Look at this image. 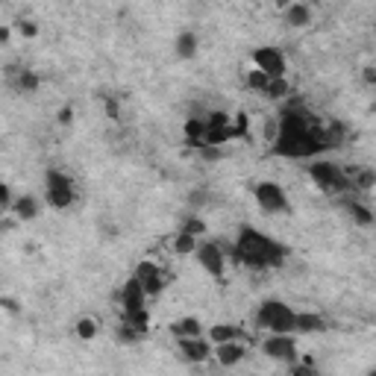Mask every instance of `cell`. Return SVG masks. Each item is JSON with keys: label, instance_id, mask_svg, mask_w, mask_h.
<instances>
[{"label": "cell", "instance_id": "6da1fadb", "mask_svg": "<svg viewBox=\"0 0 376 376\" xmlns=\"http://www.w3.org/2000/svg\"><path fill=\"white\" fill-rule=\"evenodd\" d=\"M326 150L323 133L318 130V121L306 106H285L276 118V135L271 144L273 156L282 159H314Z\"/></svg>", "mask_w": 376, "mask_h": 376}, {"label": "cell", "instance_id": "7a4b0ae2", "mask_svg": "<svg viewBox=\"0 0 376 376\" xmlns=\"http://www.w3.org/2000/svg\"><path fill=\"white\" fill-rule=\"evenodd\" d=\"M232 256L253 271H268V268H280V265L291 256V250L276 239H271L268 232L256 230L250 224H241L239 235H235Z\"/></svg>", "mask_w": 376, "mask_h": 376}, {"label": "cell", "instance_id": "3957f363", "mask_svg": "<svg viewBox=\"0 0 376 376\" xmlns=\"http://www.w3.org/2000/svg\"><path fill=\"white\" fill-rule=\"evenodd\" d=\"M121 312H124L121 321L130 323L135 332L147 335V330H150V314H147V291L142 288V282H138L135 273L124 282V288H121Z\"/></svg>", "mask_w": 376, "mask_h": 376}, {"label": "cell", "instance_id": "277c9868", "mask_svg": "<svg viewBox=\"0 0 376 376\" xmlns=\"http://www.w3.org/2000/svg\"><path fill=\"white\" fill-rule=\"evenodd\" d=\"M306 171H309L312 183L321 188L323 194H347L353 191V183H350V174L344 171L338 162H330V159H314L306 165Z\"/></svg>", "mask_w": 376, "mask_h": 376}, {"label": "cell", "instance_id": "5b68a950", "mask_svg": "<svg viewBox=\"0 0 376 376\" xmlns=\"http://www.w3.org/2000/svg\"><path fill=\"white\" fill-rule=\"evenodd\" d=\"M294 318H297V312L285 300H265L259 303V309L253 314L256 326L265 332H294Z\"/></svg>", "mask_w": 376, "mask_h": 376}, {"label": "cell", "instance_id": "8992f818", "mask_svg": "<svg viewBox=\"0 0 376 376\" xmlns=\"http://www.w3.org/2000/svg\"><path fill=\"white\" fill-rule=\"evenodd\" d=\"M44 200L47 206H53V209H71L77 203V185L74 180L68 176L65 171H59V167H51V171L44 174Z\"/></svg>", "mask_w": 376, "mask_h": 376}, {"label": "cell", "instance_id": "52a82bcc", "mask_svg": "<svg viewBox=\"0 0 376 376\" xmlns=\"http://www.w3.org/2000/svg\"><path fill=\"white\" fill-rule=\"evenodd\" d=\"M253 191V200L259 203V209L265 215H288L291 212V200L288 194H285V188L273 180H259L250 185Z\"/></svg>", "mask_w": 376, "mask_h": 376}, {"label": "cell", "instance_id": "ba28073f", "mask_svg": "<svg viewBox=\"0 0 376 376\" xmlns=\"http://www.w3.org/2000/svg\"><path fill=\"white\" fill-rule=\"evenodd\" d=\"M262 353L273 362H282V364H294L300 359L294 332H268V338L262 341Z\"/></svg>", "mask_w": 376, "mask_h": 376}, {"label": "cell", "instance_id": "9c48e42d", "mask_svg": "<svg viewBox=\"0 0 376 376\" xmlns=\"http://www.w3.org/2000/svg\"><path fill=\"white\" fill-rule=\"evenodd\" d=\"M194 256H197V265L215 276V280H221L224 271H226V253H224V247L217 244V241H197L194 247Z\"/></svg>", "mask_w": 376, "mask_h": 376}, {"label": "cell", "instance_id": "30bf717a", "mask_svg": "<svg viewBox=\"0 0 376 376\" xmlns=\"http://www.w3.org/2000/svg\"><path fill=\"white\" fill-rule=\"evenodd\" d=\"M253 65L259 68V71H265L273 80V77H285V71H288V62H285L282 51H276V47H256L253 51Z\"/></svg>", "mask_w": 376, "mask_h": 376}, {"label": "cell", "instance_id": "8fae6325", "mask_svg": "<svg viewBox=\"0 0 376 376\" xmlns=\"http://www.w3.org/2000/svg\"><path fill=\"white\" fill-rule=\"evenodd\" d=\"M180 355L188 364H203L212 355V341L206 335H194V338H176Z\"/></svg>", "mask_w": 376, "mask_h": 376}, {"label": "cell", "instance_id": "7c38bea8", "mask_svg": "<svg viewBox=\"0 0 376 376\" xmlns=\"http://www.w3.org/2000/svg\"><path fill=\"white\" fill-rule=\"evenodd\" d=\"M212 355L217 359L221 368H235L247 359V344L241 338H232V341H221V344H212Z\"/></svg>", "mask_w": 376, "mask_h": 376}, {"label": "cell", "instance_id": "4fadbf2b", "mask_svg": "<svg viewBox=\"0 0 376 376\" xmlns=\"http://www.w3.org/2000/svg\"><path fill=\"white\" fill-rule=\"evenodd\" d=\"M135 276H138V282H142V288L147 291V297H159L167 288L165 273L159 271V265H153V262H142V265H138Z\"/></svg>", "mask_w": 376, "mask_h": 376}, {"label": "cell", "instance_id": "5bb4252c", "mask_svg": "<svg viewBox=\"0 0 376 376\" xmlns=\"http://www.w3.org/2000/svg\"><path fill=\"white\" fill-rule=\"evenodd\" d=\"M6 77H9V85H12L18 94H36V92H38V74H36V71H27V68L9 65V68H6Z\"/></svg>", "mask_w": 376, "mask_h": 376}, {"label": "cell", "instance_id": "9a60e30c", "mask_svg": "<svg viewBox=\"0 0 376 376\" xmlns=\"http://www.w3.org/2000/svg\"><path fill=\"white\" fill-rule=\"evenodd\" d=\"M285 24L288 27H309L312 24V6L306 0H294V3L285 6Z\"/></svg>", "mask_w": 376, "mask_h": 376}, {"label": "cell", "instance_id": "2e32d148", "mask_svg": "<svg viewBox=\"0 0 376 376\" xmlns=\"http://www.w3.org/2000/svg\"><path fill=\"white\" fill-rule=\"evenodd\" d=\"M294 332H303V335H318L326 332V321L314 312H297L294 318Z\"/></svg>", "mask_w": 376, "mask_h": 376}, {"label": "cell", "instance_id": "e0dca14e", "mask_svg": "<svg viewBox=\"0 0 376 376\" xmlns=\"http://www.w3.org/2000/svg\"><path fill=\"white\" fill-rule=\"evenodd\" d=\"M197 51H200V38H197V33L194 29H183L174 42V53L180 59H194Z\"/></svg>", "mask_w": 376, "mask_h": 376}, {"label": "cell", "instance_id": "ac0fdd59", "mask_svg": "<svg viewBox=\"0 0 376 376\" xmlns=\"http://www.w3.org/2000/svg\"><path fill=\"white\" fill-rule=\"evenodd\" d=\"M167 330H171L174 338H194V335H203L206 332V326L200 323V318H188V314H185V318L174 321Z\"/></svg>", "mask_w": 376, "mask_h": 376}, {"label": "cell", "instance_id": "d6986e66", "mask_svg": "<svg viewBox=\"0 0 376 376\" xmlns=\"http://www.w3.org/2000/svg\"><path fill=\"white\" fill-rule=\"evenodd\" d=\"M12 212H15L18 221H36L38 212H42V203H38L33 194H24L12 203Z\"/></svg>", "mask_w": 376, "mask_h": 376}, {"label": "cell", "instance_id": "ffe728a7", "mask_svg": "<svg viewBox=\"0 0 376 376\" xmlns=\"http://www.w3.org/2000/svg\"><path fill=\"white\" fill-rule=\"evenodd\" d=\"M212 344H221V341H232V338H241V330L235 323H212L209 330L203 332Z\"/></svg>", "mask_w": 376, "mask_h": 376}, {"label": "cell", "instance_id": "44dd1931", "mask_svg": "<svg viewBox=\"0 0 376 376\" xmlns=\"http://www.w3.org/2000/svg\"><path fill=\"white\" fill-rule=\"evenodd\" d=\"M344 209L350 212V217L359 226H373V212H371V206H364L359 200H344Z\"/></svg>", "mask_w": 376, "mask_h": 376}, {"label": "cell", "instance_id": "7402d4cb", "mask_svg": "<svg viewBox=\"0 0 376 376\" xmlns=\"http://www.w3.org/2000/svg\"><path fill=\"white\" fill-rule=\"evenodd\" d=\"M183 130H185V142L191 144V147H200L203 144V133H206V121H203V118H188Z\"/></svg>", "mask_w": 376, "mask_h": 376}, {"label": "cell", "instance_id": "603a6c76", "mask_svg": "<svg viewBox=\"0 0 376 376\" xmlns=\"http://www.w3.org/2000/svg\"><path fill=\"white\" fill-rule=\"evenodd\" d=\"M265 97H271V100H285V97L291 94V85L285 77H273V80H268V85H265Z\"/></svg>", "mask_w": 376, "mask_h": 376}, {"label": "cell", "instance_id": "cb8c5ba5", "mask_svg": "<svg viewBox=\"0 0 376 376\" xmlns=\"http://www.w3.org/2000/svg\"><path fill=\"white\" fill-rule=\"evenodd\" d=\"M74 332H77V338L80 341H94L97 332H100V323H97L94 318H80L74 323Z\"/></svg>", "mask_w": 376, "mask_h": 376}, {"label": "cell", "instance_id": "d4e9b609", "mask_svg": "<svg viewBox=\"0 0 376 376\" xmlns=\"http://www.w3.org/2000/svg\"><path fill=\"white\" fill-rule=\"evenodd\" d=\"M194 247H197V235L185 232V230H180V232L174 235V253H176V256H188V253H194Z\"/></svg>", "mask_w": 376, "mask_h": 376}, {"label": "cell", "instance_id": "484cf974", "mask_svg": "<svg viewBox=\"0 0 376 376\" xmlns=\"http://www.w3.org/2000/svg\"><path fill=\"white\" fill-rule=\"evenodd\" d=\"M350 183H353V191H371L373 183H376V176H373L371 167H364V171L350 176Z\"/></svg>", "mask_w": 376, "mask_h": 376}, {"label": "cell", "instance_id": "4316f807", "mask_svg": "<svg viewBox=\"0 0 376 376\" xmlns=\"http://www.w3.org/2000/svg\"><path fill=\"white\" fill-rule=\"evenodd\" d=\"M268 80H271V77L268 74H265V71H259V68H253V71H247V85H250L253 88V92H265V85H268Z\"/></svg>", "mask_w": 376, "mask_h": 376}, {"label": "cell", "instance_id": "83f0119b", "mask_svg": "<svg viewBox=\"0 0 376 376\" xmlns=\"http://www.w3.org/2000/svg\"><path fill=\"white\" fill-rule=\"evenodd\" d=\"M115 335H118V341H121V344H135V341H142V338H144V335H142V332H135L126 321H121V326H118V332H115Z\"/></svg>", "mask_w": 376, "mask_h": 376}, {"label": "cell", "instance_id": "f1b7e54d", "mask_svg": "<svg viewBox=\"0 0 376 376\" xmlns=\"http://www.w3.org/2000/svg\"><path fill=\"white\" fill-rule=\"evenodd\" d=\"M203 121H206V126H230V124H232V121H230V115L221 112V109H215V112H209V115L203 118Z\"/></svg>", "mask_w": 376, "mask_h": 376}, {"label": "cell", "instance_id": "f546056e", "mask_svg": "<svg viewBox=\"0 0 376 376\" xmlns=\"http://www.w3.org/2000/svg\"><path fill=\"white\" fill-rule=\"evenodd\" d=\"M15 29L21 33L24 38H36L38 36V24L36 21H15Z\"/></svg>", "mask_w": 376, "mask_h": 376}, {"label": "cell", "instance_id": "4dcf8cb0", "mask_svg": "<svg viewBox=\"0 0 376 376\" xmlns=\"http://www.w3.org/2000/svg\"><path fill=\"white\" fill-rule=\"evenodd\" d=\"M183 230L191 232V235H203V232H206V224L200 221V217H188V221L183 224Z\"/></svg>", "mask_w": 376, "mask_h": 376}, {"label": "cell", "instance_id": "1f68e13d", "mask_svg": "<svg viewBox=\"0 0 376 376\" xmlns=\"http://www.w3.org/2000/svg\"><path fill=\"white\" fill-rule=\"evenodd\" d=\"M56 121L62 124V126H68V124L74 121V109L71 106H62V109H59V115H56Z\"/></svg>", "mask_w": 376, "mask_h": 376}, {"label": "cell", "instance_id": "d6a6232c", "mask_svg": "<svg viewBox=\"0 0 376 376\" xmlns=\"http://www.w3.org/2000/svg\"><path fill=\"white\" fill-rule=\"evenodd\" d=\"M9 203H12V191H9V185L0 180V209H6Z\"/></svg>", "mask_w": 376, "mask_h": 376}, {"label": "cell", "instance_id": "836d02e7", "mask_svg": "<svg viewBox=\"0 0 376 376\" xmlns=\"http://www.w3.org/2000/svg\"><path fill=\"white\" fill-rule=\"evenodd\" d=\"M362 80L368 83V85H376V68L373 65H364L362 68Z\"/></svg>", "mask_w": 376, "mask_h": 376}, {"label": "cell", "instance_id": "e575fe53", "mask_svg": "<svg viewBox=\"0 0 376 376\" xmlns=\"http://www.w3.org/2000/svg\"><path fill=\"white\" fill-rule=\"evenodd\" d=\"M106 112H109V118H112V121H118V112H121V109H118L115 97H109V100H106Z\"/></svg>", "mask_w": 376, "mask_h": 376}, {"label": "cell", "instance_id": "d590c367", "mask_svg": "<svg viewBox=\"0 0 376 376\" xmlns=\"http://www.w3.org/2000/svg\"><path fill=\"white\" fill-rule=\"evenodd\" d=\"M203 200H206V194H203V191H194L191 197H188V203H194V206H197V203H203Z\"/></svg>", "mask_w": 376, "mask_h": 376}, {"label": "cell", "instance_id": "8d00e7d4", "mask_svg": "<svg viewBox=\"0 0 376 376\" xmlns=\"http://www.w3.org/2000/svg\"><path fill=\"white\" fill-rule=\"evenodd\" d=\"M9 42V27H0V44Z\"/></svg>", "mask_w": 376, "mask_h": 376}, {"label": "cell", "instance_id": "74e56055", "mask_svg": "<svg viewBox=\"0 0 376 376\" xmlns=\"http://www.w3.org/2000/svg\"><path fill=\"white\" fill-rule=\"evenodd\" d=\"M273 3H276V6H280V9H285V6H288V3H294V0H273Z\"/></svg>", "mask_w": 376, "mask_h": 376}, {"label": "cell", "instance_id": "f35d334b", "mask_svg": "<svg viewBox=\"0 0 376 376\" xmlns=\"http://www.w3.org/2000/svg\"><path fill=\"white\" fill-rule=\"evenodd\" d=\"M306 3H309V6H318V3H323V0H306Z\"/></svg>", "mask_w": 376, "mask_h": 376}]
</instances>
